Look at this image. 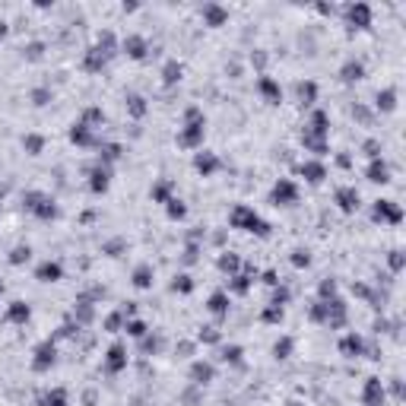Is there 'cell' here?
<instances>
[{
    "label": "cell",
    "instance_id": "22",
    "mask_svg": "<svg viewBox=\"0 0 406 406\" xmlns=\"http://www.w3.org/2000/svg\"><path fill=\"white\" fill-rule=\"evenodd\" d=\"M368 178H371V181H381V184H384V181H387V165H384V162H371Z\"/></svg>",
    "mask_w": 406,
    "mask_h": 406
},
{
    "label": "cell",
    "instance_id": "14",
    "mask_svg": "<svg viewBox=\"0 0 406 406\" xmlns=\"http://www.w3.org/2000/svg\"><path fill=\"white\" fill-rule=\"evenodd\" d=\"M124 362H127L124 346H115V349L108 352V371H121V368H124Z\"/></svg>",
    "mask_w": 406,
    "mask_h": 406
},
{
    "label": "cell",
    "instance_id": "11",
    "mask_svg": "<svg viewBox=\"0 0 406 406\" xmlns=\"http://www.w3.org/2000/svg\"><path fill=\"white\" fill-rule=\"evenodd\" d=\"M124 51H127L131 57H146V41H143L140 35H131V38L124 41Z\"/></svg>",
    "mask_w": 406,
    "mask_h": 406
},
{
    "label": "cell",
    "instance_id": "21",
    "mask_svg": "<svg viewBox=\"0 0 406 406\" xmlns=\"http://www.w3.org/2000/svg\"><path fill=\"white\" fill-rule=\"evenodd\" d=\"M362 349H365V346H362L359 336H346V340H343V352H346V356H359Z\"/></svg>",
    "mask_w": 406,
    "mask_h": 406
},
{
    "label": "cell",
    "instance_id": "7",
    "mask_svg": "<svg viewBox=\"0 0 406 406\" xmlns=\"http://www.w3.org/2000/svg\"><path fill=\"white\" fill-rule=\"evenodd\" d=\"M375 219H391V222H400V210L391 203V200H381L375 206Z\"/></svg>",
    "mask_w": 406,
    "mask_h": 406
},
{
    "label": "cell",
    "instance_id": "13",
    "mask_svg": "<svg viewBox=\"0 0 406 406\" xmlns=\"http://www.w3.org/2000/svg\"><path fill=\"white\" fill-rule=\"evenodd\" d=\"M38 279H41V282L60 279V264H41V267H38Z\"/></svg>",
    "mask_w": 406,
    "mask_h": 406
},
{
    "label": "cell",
    "instance_id": "24",
    "mask_svg": "<svg viewBox=\"0 0 406 406\" xmlns=\"http://www.w3.org/2000/svg\"><path fill=\"white\" fill-rule=\"evenodd\" d=\"M314 83H298V99L305 102V105H311V99H314Z\"/></svg>",
    "mask_w": 406,
    "mask_h": 406
},
{
    "label": "cell",
    "instance_id": "23",
    "mask_svg": "<svg viewBox=\"0 0 406 406\" xmlns=\"http://www.w3.org/2000/svg\"><path fill=\"white\" fill-rule=\"evenodd\" d=\"M134 282H136L140 289H146V286L152 282V270H149V267H140V270L134 273Z\"/></svg>",
    "mask_w": 406,
    "mask_h": 406
},
{
    "label": "cell",
    "instance_id": "30",
    "mask_svg": "<svg viewBox=\"0 0 406 406\" xmlns=\"http://www.w3.org/2000/svg\"><path fill=\"white\" fill-rule=\"evenodd\" d=\"M29 254H32L29 248H22V245H19V248H16V251L10 254V261H13V264H22V261H29Z\"/></svg>",
    "mask_w": 406,
    "mask_h": 406
},
{
    "label": "cell",
    "instance_id": "41",
    "mask_svg": "<svg viewBox=\"0 0 406 406\" xmlns=\"http://www.w3.org/2000/svg\"><path fill=\"white\" fill-rule=\"evenodd\" d=\"M0 292H3V282H0Z\"/></svg>",
    "mask_w": 406,
    "mask_h": 406
},
{
    "label": "cell",
    "instance_id": "25",
    "mask_svg": "<svg viewBox=\"0 0 406 406\" xmlns=\"http://www.w3.org/2000/svg\"><path fill=\"white\" fill-rule=\"evenodd\" d=\"M394 99H397V92H394V89H387V92H381V96H378V108H384V111H391V108L397 105V102H394Z\"/></svg>",
    "mask_w": 406,
    "mask_h": 406
},
{
    "label": "cell",
    "instance_id": "16",
    "mask_svg": "<svg viewBox=\"0 0 406 406\" xmlns=\"http://www.w3.org/2000/svg\"><path fill=\"white\" fill-rule=\"evenodd\" d=\"M210 311H213V314H226V311H229V295H226V292H216V295L210 298Z\"/></svg>",
    "mask_w": 406,
    "mask_h": 406
},
{
    "label": "cell",
    "instance_id": "1",
    "mask_svg": "<svg viewBox=\"0 0 406 406\" xmlns=\"http://www.w3.org/2000/svg\"><path fill=\"white\" fill-rule=\"evenodd\" d=\"M232 226L245 229V232H257V235H267V232H270V229H267V222L257 213H251L248 206H238V210L232 213Z\"/></svg>",
    "mask_w": 406,
    "mask_h": 406
},
{
    "label": "cell",
    "instance_id": "34",
    "mask_svg": "<svg viewBox=\"0 0 406 406\" xmlns=\"http://www.w3.org/2000/svg\"><path fill=\"white\" fill-rule=\"evenodd\" d=\"M127 333H131V336H143V333H146V327H143L140 321H131V324H127Z\"/></svg>",
    "mask_w": 406,
    "mask_h": 406
},
{
    "label": "cell",
    "instance_id": "8",
    "mask_svg": "<svg viewBox=\"0 0 406 406\" xmlns=\"http://www.w3.org/2000/svg\"><path fill=\"white\" fill-rule=\"evenodd\" d=\"M6 321H13V324H25V321H29V305H22V301H13L10 311H6Z\"/></svg>",
    "mask_w": 406,
    "mask_h": 406
},
{
    "label": "cell",
    "instance_id": "27",
    "mask_svg": "<svg viewBox=\"0 0 406 406\" xmlns=\"http://www.w3.org/2000/svg\"><path fill=\"white\" fill-rule=\"evenodd\" d=\"M108 187V171H96L92 175V191H105Z\"/></svg>",
    "mask_w": 406,
    "mask_h": 406
},
{
    "label": "cell",
    "instance_id": "26",
    "mask_svg": "<svg viewBox=\"0 0 406 406\" xmlns=\"http://www.w3.org/2000/svg\"><path fill=\"white\" fill-rule=\"evenodd\" d=\"M273 352H276V359H286L289 352H292V340H289V336H286V340H279V343L273 346Z\"/></svg>",
    "mask_w": 406,
    "mask_h": 406
},
{
    "label": "cell",
    "instance_id": "12",
    "mask_svg": "<svg viewBox=\"0 0 406 406\" xmlns=\"http://www.w3.org/2000/svg\"><path fill=\"white\" fill-rule=\"evenodd\" d=\"M301 175L317 184V181H324V165L321 162H305V165H301Z\"/></svg>",
    "mask_w": 406,
    "mask_h": 406
},
{
    "label": "cell",
    "instance_id": "38",
    "mask_svg": "<svg viewBox=\"0 0 406 406\" xmlns=\"http://www.w3.org/2000/svg\"><path fill=\"white\" fill-rule=\"evenodd\" d=\"M200 340H206V343H216V340H219V333H216L213 327H206V333H200Z\"/></svg>",
    "mask_w": 406,
    "mask_h": 406
},
{
    "label": "cell",
    "instance_id": "4",
    "mask_svg": "<svg viewBox=\"0 0 406 406\" xmlns=\"http://www.w3.org/2000/svg\"><path fill=\"white\" fill-rule=\"evenodd\" d=\"M273 203H282V206L295 203V184H292V181H279V184L273 187Z\"/></svg>",
    "mask_w": 406,
    "mask_h": 406
},
{
    "label": "cell",
    "instance_id": "32",
    "mask_svg": "<svg viewBox=\"0 0 406 406\" xmlns=\"http://www.w3.org/2000/svg\"><path fill=\"white\" fill-rule=\"evenodd\" d=\"M22 143H25V149H29L32 155H35V152L41 149V136H25V140H22Z\"/></svg>",
    "mask_w": 406,
    "mask_h": 406
},
{
    "label": "cell",
    "instance_id": "5",
    "mask_svg": "<svg viewBox=\"0 0 406 406\" xmlns=\"http://www.w3.org/2000/svg\"><path fill=\"white\" fill-rule=\"evenodd\" d=\"M32 365H35V371H45L48 365H54V343H41Z\"/></svg>",
    "mask_w": 406,
    "mask_h": 406
},
{
    "label": "cell",
    "instance_id": "39",
    "mask_svg": "<svg viewBox=\"0 0 406 406\" xmlns=\"http://www.w3.org/2000/svg\"><path fill=\"white\" fill-rule=\"evenodd\" d=\"M168 203H171V206H168V213H171V216H184V206H181L178 200H168Z\"/></svg>",
    "mask_w": 406,
    "mask_h": 406
},
{
    "label": "cell",
    "instance_id": "15",
    "mask_svg": "<svg viewBox=\"0 0 406 406\" xmlns=\"http://www.w3.org/2000/svg\"><path fill=\"white\" fill-rule=\"evenodd\" d=\"M181 73H184V67H181L178 60H171V64H165V76H162V80H165V86H175L181 80Z\"/></svg>",
    "mask_w": 406,
    "mask_h": 406
},
{
    "label": "cell",
    "instance_id": "3",
    "mask_svg": "<svg viewBox=\"0 0 406 406\" xmlns=\"http://www.w3.org/2000/svg\"><path fill=\"white\" fill-rule=\"evenodd\" d=\"M346 19H349V25H352V29H365V25L371 22V10H368L365 3L349 6V10H346Z\"/></svg>",
    "mask_w": 406,
    "mask_h": 406
},
{
    "label": "cell",
    "instance_id": "29",
    "mask_svg": "<svg viewBox=\"0 0 406 406\" xmlns=\"http://www.w3.org/2000/svg\"><path fill=\"white\" fill-rule=\"evenodd\" d=\"M41 51H45V45H41V41H32V45L25 48V57H29V60H38Z\"/></svg>",
    "mask_w": 406,
    "mask_h": 406
},
{
    "label": "cell",
    "instance_id": "6",
    "mask_svg": "<svg viewBox=\"0 0 406 406\" xmlns=\"http://www.w3.org/2000/svg\"><path fill=\"white\" fill-rule=\"evenodd\" d=\"M336 203H340L346 213H352L359 206V194L352 191V187H343V191H336Z\"/></svg>",
    "mask_w": 406,
    "mask_h": 406
},
{
    "label": "cell",
    "instance_id": "20",
    "mask_svg": "<svg viewBox=\"0 0 406 406\" xmlns=\"http://www.w3.org/2000/svg\"><path fill=\"white\" fill-rule=\"evenodd\" d=\"M41 406H67V394L64 391H51L41 397Z\"/></svg>",
    "mask_w": 406,
    "mask_h": 406
},
{
    "label": "cell",
    "instance_id": "35",
    "mask_svg": "<svg viewBox=\"0 0 406 406\" xmlns=\"http://www.w3.org/2000/svg\"><path fill=\"white\" fill-rule=\"evenodd\" d=\"M175 289H181V292H191L194 286H191V276H178L175 279Z\"/></svg>",
    "mask_w": 406,
    "mask_h": 406
},
{
    "label": "cell",
    "instance_id": "2",
    "mask_svg": "<svg viewBox=\"0 0 406 406\" xmlns=\"http://www.w3.org/2000/svg\"><path fill=\"white\" fill-rule=\"evenodd\" d=\"M25 200H29L25 206H29L32 213H38L41 219H54V216H57V206H54V200H48L45 194H29Z\"/></svg>",
    "mask_w": 406,
    "mask_h": 406
},
{
    "label": "cell",
    "instance_id": "18",
    "mask_svg": "<svg viewBox=\"0 0 406 406\" xmlns=\"http://www.w3.org/2000/svg\"><path fill=\"white\" fill-rule=\"evenodd\" d=\"M216 165H219V162H216V155H210V152L197 155V171H203V175H210Z\"/></svg>",
    "mask_w": 406,
    "mask_h": 406
},
{
    "label": "cell",
    "instance_id": "28",
    "mask_svg": "<svg viewBox=\"0 0 406 406\" xmlns=\"http://www.w3.org/2000/svg\"><path fill=\"white\" fill-rule=\"evenodd\" d=\"M219 267H222V270H229V273H235V270H238V257H235V254H226V257L219 261Z\"/></svg>",
    "mask_w": 406,
    "mask_h": 406
},
{
    "label": "cell",
    "instance_id": "9",
    "mask_svg": "<svg viewBox=\"0 0 406 406\" xmlns=\"http://www.w3.org/2000/svg\"><path fill=\"white\" fill-rule=\"evenodd\" d=\"M203 16H206V25H222V22H226V10L216 6V3H206L203 6Z\"/></svg>",
    "mask_w": 406,
    "mask_h": 406
},
{
    "label": "cell",
    "instance_id": "36",
    "mask_svg": "<svg viewBox=\"0 0 406 406\" xmlns=\"http://www.w3.org/2000/svg\"><path fill=\"white\" fill-rule=\"evenodd\" d=\"M308 261H311L308 251H295V257H292V264H295V267H308Z\"/></svg>",
    "mask_w": 406,
    "mask_h": 406
},
{
    "label": "cell",
    "instance_id": "19",
    "mask_svg": "<svg viewBox=\"0 0 406 406\" xmlns=\"http://www.w3.org/2000/svg\"><path fill=\"white\" fill-rule=\"evenodd\" d=\"M362 73H365V67H362V64H356V60H349V64L346 67H343V80H362Z\"/></svg>",
    "mask_w": 406,
    "mask_h": 406
},
{
    "label": "cell",
    "instance_id": "31",
    "mask_svg": "<svg viewBox=\"0 0 406 406\" xmlns=\"http://www.w3.org/2000/svg\"><path fill=\"white\" fill-rule=\"evenodd\" d=\"M143 111H146V105H143V99H140V96H131V115H136V118H140Z\"/></svg>",
    "mask_w": 406,
    "mask_h": 406
},
{
    "label": "cell",
    "instance_id": "33",
    "mask_svg": "<svg viewBox=\"0 0 406 406\" xmlns=\"http://www.w3.org/2000/svg\"><path fill=\"white\" fill-rule=\"evenodd\" d=\"M32 99H35V105H48V102H51V92H48V89H35V92H32Z\"/></svg>",
    "mask_w": 406,
    "mask_h": 406
},
{
    "label": "cell",
    "instance_id": "17",
    "mask_svg": "<svg viewBox=\"0 0 406 406\" xmlns=\"http://www.w3.org/2000/svg\"><path fill=\"white\" fill-rule=\"evenodd\" d=\"M257 86H261V92H264V96H267V99L273 102V105H276V102H279V86H276L273 80H267V76H264V80L257 83Z\"/></svg>",
    "mask_w": 406,
    "mask_h": 406
},
{
    "label": "cell",
    "instance_id": "40",
    "mask_svg": "<svg viewBox=\"0 0 406 406\" xmlns=\"http://www.w3.org/2000/svg\"><path fill=\"white\" fill-rule=\"evenodd\" d=\"M3 32H6V25H3V22H0V35H3Z\"/></svg>",
    "mask_w": 406,
    "mask_h": 406
},
{
    "label": "cell",
    "instance_id": "10",
    "mask_svg": "<svg viewBox=\"0 0 406 406\" xmlns=\"http://www.w3.org/2000/svg\"><path fill=\"white\" fill-rule=\"evenodd\" d=\"M191 378H194V384H210V381H213V365L197 362V365L191 368Z\"/></svg>",
    "mask_w": 406,
    "mask_h": 406
},
{
    "label": "cell",
    "instance_id": "37",
    "mask_svg": "<svg viewBox=\"0 0 406 406\" xmlns=\"http://www.w3.org/2000/svg\"><path fill=\"white\" fill-rule=\"evenodd\" d=\"M226 362H235V365H238V362H241V349H238V346L226 349Z\"/></svg>",
    "mask_w": 406,
    "mask_h": 406
}]
</instances>
